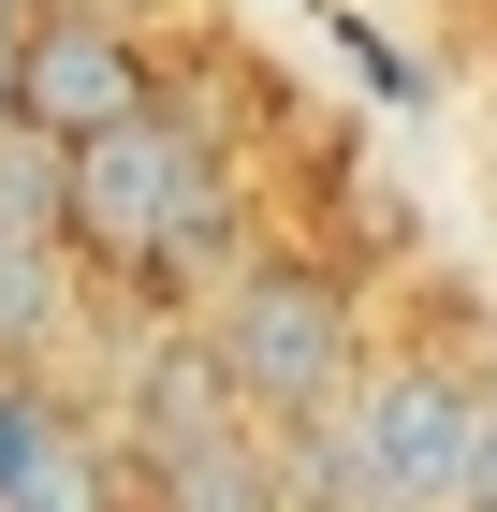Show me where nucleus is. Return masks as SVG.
I'll return each mask as SVG.
<instances>
[{
	"label": "nucleus",
	"mask_w": 497,
	"mask_h": 512,
	"mask_svg": "<svg viewBox=\"0 0 497 512\" xmlns=\"http://www.w3.org/2000/svg\"><path fill=\"white\" fill-rule=\"evenodd\" d=\"M0 512H117L103 439H88L44 381H0Z\"/></svg>",
	"instance_id": "5"
},
{
	"label": "nucleus",
	"mask_w": 497,
	"mask_h": 512,
	"mask_svg": "<svg viewBox=\"0 0 497 512\" xmlns=\"http://www.w3.org/2000/svg\"><path fill=\"white\" fill-rule=\"evenodd\" d=\"M161 512H293V469L264 425H234L205 454H161Z\"/></svg>",
	"instance_id": "7"
},
{
	"label": "nucleus",
	"mask_w": 497,
	"mask_h": 512,
	"mask_svg": "<svg viewBox=\"0 0 497 512\" xmlns=\"http://www.w3.org/2000/svg\"><path fill=\"white\" fill-rule=\"evenodd\" d=\"M15 15H59V0H15Z\"/></svg>",
	"instance_id": "11"
},
{
	"label": "nucleus",
	"mask_w": 497,
	"mask_h": 512,
	"mask_svg": "<svg viewBox=\"0 0 497 512\" xmlns=\"http://www.w3.org/2000/svg\"><path fill=\"white\" fill-rule=\"evenodd\" d=\"M132 103H161V59L117 0H59V15H15V74H0V132L30 147H88Z\"/></svg>",
	"instance_id": "4"
},
{
	"label": "nucleus",
	"mask_w": 497,
	"mask_h": 512,
	"mask_svg": "<svg viewBox=\"0 0 497 512\" xmlns=\"http://www.w3.org/2000/svg\"><path fill=\"white\" fill-rule=\"evenodd\" d=\"M0 74H15V0H0Z\"/></svg>",
	"instance_id": "10"
},
{
	"label": "nucleus",
	"mask_w": 497,
	"mask_h": 512,
	"mask_svg": "<svg viewBox=\"0 0 497 512\" xmlns=\"http://www.w3.org/2000/svg\"><path fill=\"white\" fill-rule=\"evenodd\" d=\"M205 352H220L234 410H249L264 439H307V425H337V395H351V366H366V337H351V293H337L322 264L249 249V264H220Z\"/></svg>",
	"instance_id": "2"
},
{
	"label": "nucleus",
	"mask_w": 497,
	"mask_h": 512,
	"mask_svg": "<svg viewBox=\"0 0 497 512\" xmlns=\"http://www.w3.org/2000/svg\"><path fill=\"white\" fill-rule=\"evenodd\" d=\"M468 425H483V381H468V366H439V352L351 366V395H337V483L351 498L337 512H439Z\"/></svg>",
	"instance_id": "3"
},
{
	"label": "nucleus",
	"mask_w": 497,
	"mask_h": 512,
	"mask_svg": "<svg viewBox=\"0 0 497 512\" xmlns=\"http://www.w3.org/2000/svg\"><path fill=\"white\" fill-rule=\"evenodd\" d=\"M249 410H234V381H220V352H205V322H176L147 366H132V454H205V439H234Z\"/></svg>",
	"instance_id": "6"
},
{
	"label": "nucleus",
	"mask_w": 497,
	"mask_h": 512,
	"mask_svg": "<svg viewBox=\"0 0 497 512\" xmlns=\"http://www.w3.org/2000/svg\"><path fill=\"white\" fill-rule=\"evenodd\" d=\"M439 512H497V395H483V425H468V454H454V498Z\"/></svg>",
	"instance_id": "9"
},
{
	"label": "nucleus",
	"mask_w": 497,
	"mask_h": 512,
	"mask_svg": "<svg viewBox=\"0 0 497 512\" xmlns=\"http://www.w3.org/2000/svg\"><path fill=\"white\" fill-rule=\"evenodd\" d=\"M59 308H74V249H0V366L44 352Z\"/></svg>",
	"instance_id": "8"
},
{
	"label": "nucleus",
	"mask_w": 497,
	"mask_h": 512,
	"mask_svg": "<svg viewBox=\"0 0 497 512\" xmlns=\"http://www.w3.org/2000/svg\"><path fill=\"white\" fill-rule=\"evenodd\" d=\"M59 249L74 278H147V293H205L234 264V147L205 103H132L117 132L59 147Z\"/></svg>",
	"instance_id": "1"
}]
</instances>
